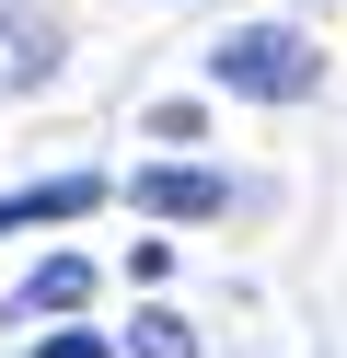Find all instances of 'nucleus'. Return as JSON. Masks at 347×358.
<instances>
[{
  "label": "nucleus",
  "mask_w": 347,
  "mask_h": 358,
  "mask_svg": "<svg viewBox=\"0 0 347 358\" xmlns=\"http://www.w3.org/2000/svg\"><path fill=\"white\" fill-rule=\"evenodd\" d=\"M208 81L243 93V104H301V93L324 81V47H313L301 24H243V35L208 47Z\"/></svg>",
  "instance_id": "nucleus-1"
},
{
  "label": "nucleus",
  "mask_w": 347,
  "mask_h": 358,
  "mask_svg": "<svg viewBox=\"0 0 347 358\" xmlns=\"http://www.w3.org/2000/svg\"><path fill=\"white\" fill-rule=\"evenodd\" d=\"M93 208H104V173H46V185L0 196V243H12V231H46V220H93Z\"/></svg>",
  "instance_id": "nucleus-2"
},
{
  "label": "nucleus",
  "mask_w": 347,
  "mask_h": 358,
  "mask_svg": "<svg viewBox=\"0 0 347 358\" xmlns=\"http://www.w3.org/2000/svg\"><path fill=\"white\" fill-rule=\"evenodd\" d=\"M128 196H139L151 220H220V208H231V185H220V173H197V162H151Z\"/></svg>",
  "instance_id": "nucleus-3"
},
{
  "label": "nucleus",
  "mask_w": 347,
  "mask_h": 358,
  "mask_svg": "<svg viewBox=\"0 0 347 358\" xmlns=\"http://www.w3.org/2000/svg\"><path fill=\"white\" fill-rule=\"evenodd\" d=\"M46 70H58V24H35V12H0V93H35Z\"/></svg>",
  "instance_id": "nucleus-4"
},
{
  "label": "nucleus",
  "mask_w": 347,
  "mask_h": 358,
  "mask_svg": "<svg viewBox=\"0 0 347 358\" xmlns=\"http://www.w3.org/2000/svg\"><path fill=\"white\" fill-rule=\"evenodd\" d=\"M81 301H93V266L81 255H46L35 278L12 289V324H46V312H81Z\"/></svg>",
  "instance_id": "nucleus-5"
},
{
  "label": "nucleus",
  "mask_w": 347,
  "mask_h": 358,
  "mask_svg": "<svg viewBox=\"0 0 347 358\" xmlns=\"http://www.w3.org/2000/svg\"><path fill=\"white\" fill-rule=\"evenodd\" d=\"M128 358H197V335H185L174 312H139V324H128Z\"/></svg>",
  "instance_id": "nucleus-6"
},
{
  "label": "nucleus",
  "mask_w": 347,
  "mask_h": 358,
  "mask_svg": "<svg viewBox=\"0 0 347 358\" xmlns=\"http://www.w3.org/2000/svg\"><path fill=\"white\" fill-rule=\"evenodd\" d=\"M46 358H116L104 335H46Z\"/></svg>",
  "instance_id": "nucleus-7"
}]
</instances>
